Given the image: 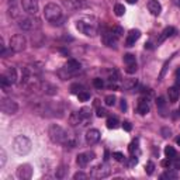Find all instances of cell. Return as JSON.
Masks as SVG:
<instances>
[{"instance_id":"6da1fadb","label":"cell","mask_w":180,"mask_h":180,"mask_svg":"<svg viewBox=\"0 0 180 180\" xmlns=\"http://www.w3.org/2000/svg\"><path fill=\"white\" fill-rule=\"evenodd\" d=\"M76 28L82 34H85L86 37H94L96 34H97L99 24H97V20H96L94 17L86 15V17H82L80 20H77Z\"/></svg>"},{"instance_id":"7a4b0ae2","label":"cell","mask_w":180,"mask_h":180,"mask_svg":"<svg viewBox=\"0 0 180 180\" xmlns=\"http://www.w3.org/2000/svg\"><path fill=\"white\" fill-rule=\"evenodd\" d=\"M48 135H49V138H51L52 142L62 143V145H65L66 141H68V138H69V132H68L66 130H64L62 127L56 125V124H52L51 127H49Z\"/></svg>"},{"instance_id":"3957f363","label":"cell","mask_w":180,"mask_h":180,"mask_svg":"<svg viewBox=\"0 0 180 180\" xmlns=\"http://www.w3.org/2000/svg\"><path fill=\"white\" fill-rule=\"evenodd\" d=\"M31 148H33V145H31V141L28 139L27 137H24V135H19V137L14 138V142H13V149H14V152L17 153V155H27V153L31 152Z\"/></svg>"},{"instance_id":"277c9868","label":"cell","mask_w":180,"mask_h":180,"mask_svg":"<svg viewBox=\"0 0 180 180\" xmlns=\"http://www.w3.org/2000/svg\"><path fill=\"white\" fill-rule=\"evenodd\" d=\"M44 17L51 23L56 21L62 17V9L55 3H48L44 9Z\"/></svg>"},{"instance_id":"5b68a950","label":"cell","mask_w":180,"mask_h":180,"mask_svg":"<svg viewBox=\"0 0 180 180\" xmlns=\"http://www.w3.org/2000/svg\"><path fill=\"white\" fill-rule=\"evenodd\" d=\"M9 46L13 52H23L25 49V46H27V40H25V37L21 35V34L13 35L11 40H10Z\"/></svg>"},{"instance_id":"8992f818","label":"cell","mask_w":180,"mask_h":180,"mask_svg":"<svg viewBox=\"0 0 180 180\" xmlns=\"http://www.w3.org/2000/svg\"><path fill=\"white\" fill-rule=\"evenodd\" d=\"M0 108H2V111L6 114H10V116H13V114H15L17 111H19V106H17V103L15 101H13L11 99H2V103H0Z\"/></svg>"},{"instance_id":"52a82bcc","label":"cell","mask_w":180,"mask_h":180,"mask_svg":"<svg viewBox=\"0 0 180 180\" xmlns=\"http://www.w3.org/2000/svg\"><path fill=\"white\" fill-rule=\"evenodd\" d=\"M110 173H111V169H108V166L107 165H97V166H94V168L92 169V172H90V176L92 177H94V179H104V177H107V176H110Z\"/></svg>"},{"instance_id":"ba28073f","label":"cell","mask_w":180,"mask_h":180,"mask_svg":"<svg viewBox=\"0 0 180 180\" xmlns=\"http://www.w3.org/2000/svg\"><path fill=\"white\" fill-rule=\"evenodd\" d=\"M64 4L69 10H83L89 7L87 0H64Z\"/></svg>"},{"instance_id":"9c48e42d","label":"cell","mask_w":180,"mask_h":180,"mask_svg":"<svg viewBox=\"0 0 180 180\" xmlns=\"http://www.w3.org/2000/svg\"><path fill=\"white\" fill-rule=\"evenodd\" d=\"M96 158V153L94 152H85V153H79V155L76 156V163L80 166V168H85V166H87V163L90 160H93V159Z\"/></svg>"},{"instance_id":"30bf717a","label":"cell","mask_w":180,"mask_h":180,"mask_svg":"<svg viewBox=\"0 0 180 180\" xmlns=\"http://www.w3.org/2000/svg\"><path fill=\"white\" fill-rule=\"evenodd\" d=\"M31 176H33V168H31L30 165H21L19 166V169H17V177L21 180H30Z\"/></svg>"},{"instance_id":"8fae6325","label":"cell","mask_w":180,"mask_h":180,"mask_svg":"<svg viewBox=\"0 0 180 180\" xmlns=\"http://www.w3.org/2000/svg\"><path fill=\"white\" fill-rule=\"evenodd\" d=\"M21 6L24 11H27L28 14H37L38 0H21Z\"/></svg>"},{"instance_id":"7c38bea8","label":"cell","mask_w":180,"mask_h":180,"mask_svg":"<svg viewBox=\"0 0 180 180\" xmlns=\"http://www.w3.org/2000/svg\"><path fill=\"white\" fill-rule=\"evenodd\" d=\"M100 141V131L96 128H90L86 132V142L87 145H96Z\"/></svg>"},{"instance_id":"4fadbf2b","label":"cell","mask_w":180,"mask_h":180,"mask_svg":"<svg viewBox=\"0 0 180 180\" xmlns=\"http://www.w3.org/2000/svg\"><path fill=\"white\" fill-rule=\"evenodd\" d=\"M139 37H141L139 30H130V33L127 34V38H125V46H134L135 42L139 40Z\"/></svg>"},{"instance_id":"5bb4252c","label":"cell","mask_w":180,"mask_h":180,"mask_svg":"<svg viewBox=\"0 0 180 180\" xmlns=\"http://www.w3.org/2000/svg\"><path fill=\"white\" fill-rule=\"evenodd\" d=\"M137 111L141 114V116H145V114L149 113V100H148V97H141L139 99L138 106H137Z\"/></svg>"},{"instance_id":"9a60e30c","label":"cell","mask_w":180,"mask_h":180,"mask_svg":"<svg viewBox=\"0 0 180 180\" xmlns=\"http://www.w3.org/2000/svg\"><path fill=\"white\" fill-rule=\"evenodd\" d=\"M101 40H103L104 45L110 46V48L116 46V44H117V37H116V35H114L113 33H111L110 30H108V31H106V33L103 34V37H101Z\"/></svg>"},{"instance_id":"2e32d148","label":"cell","mask_w":180,"mask_h":180,"mask_svg":"<svg viewBox=\"0 0 180 180\" xmlns=\"http://www.w3.org/2000/svg\"><path fill=\"white\" fill-rule=\"evenodd\" d=\"M65 69H66L70 75H73V73H76V72H79L80 64L76 59H69V61L66 62V65H65Z\"/></svg>"},{"instance_id":"e0dca14e","label":"cell","mask_w":180,"mask_h":180,"mask_svg":"<svg viewBox=\"0 0 180 180\" xmlns=\"http://www.w3.org/2000/svg\"><path fill=\"white\" fill-rule=\"evenodd\" d=\"M148 10L151 11V14L159 15L162 11V6L158 0H149V2H148Z\"/></svg>"},{"instance_id":"ac0fdd59","label":"cell","mask_w":180,"mask_h":180,"mask_svg":"<svg viewBox=\"0 0 180 180\" xmlns=\"http://www.w3.org/2000/svg\"><path fill=\"white\" fill-rule=\"evenodd\" d=\"M179 94H180V90H179V86L177 85L169 87L168 96H169V101H170V103H176L177 99H179Z\"/></svg>"},{"instance_id":"d6986e66","label":"cell","mask_w":180,"mask_h":180,"mask_svg":"<svg viewBox=\"0 0 180 180\" xmlns=\"http://www.w3.org/2000/svg\"><path fill=\"white\" fill-rule=\"evenodd\" d=\"M83 120H85V118L82 117V114H80V113H72L69 116V122H70L72 127H76V125L82 124Z\"/></svg>"},{"instance_id":"ffe728a7","label":"cell","mask_w":180,"mask_h":180,"mask_svg":"<svg viewBox=\"0 0 180 180\" xmlns=\"http://www.w3.org/2000/svg\"><path fill=\"white\" fill-rule=\"evenodd\" d=\"M3 75L10 80V83H11V85H13V83H15V82H17V79H19V77H17V70H15L14 68H9V69H7Z\"/></svg>"},{"instance_id":"44dd1931","label":"cell","mask_w":180,"mask_h":180,"mask_svg":"<svg viewBox=\"0 0 180 180\" xmlns=\"http://www.w3.org/2000/svg\"><path fill=\"white\" fill-rule=\"evenodd\" d=\"M33 20L31 19H20L19 20V27L21 28L23 31H30L33 28Z\"/></svg>"},{"instance_id":"7402d4cb","label":"cell","mask_w":180,"mask_h":180,"mask_svg":"<svg viewBox=\"0 0 180 180\" xmlns=\"http://www.w3.org/2000/svg\"><path fill=\"white\" fill-rule=\"evenodd\" d=\"M174 33H176V30H174L173 27H166L165 30L162 31V35H160V37H159V41H158V42H159V44H160V42H163V41H165L166 38L172 37V35H173Z\"/></svg>"},{"instance_id":"603a6c76","label":"cell","mask_w":180,"mask_h":180,"mask_svg":"<svg viewBox=\"0 0 180 180\" xmlns=\"http://www.w3.org/2000/svg\"><path fill=\"white\" fill-rule=\"evenodd\" d=\"M128 151L132 156H138L139 155V147H138V139H134L128 147Z\"/></svg>"},{"instance_id":"cb8c5ba5","label":"cell","mask_w":180,"mask_h":180,"mask_svg":"<svg viewBox=\"0 0 180 180\" xmlns=\"http://www.w3.org/2000/svg\"><path fill=\"white\" fill-rule=\"evenodd\" d=\"M135 86H137V79H127L122 83V89H125V90H132V89H135Z\"/></svg>"},{"instance_id":"d4e9b609","label":"cell","mask_w":180,"mask_h":180,"mask_svg":"<svg viewBox=\"0 0 180 180\" xmlns=\"http://www.w3.org/2000/svg\"><path fill=\"white\" fill-rule=\"evenodd\" d=\"M106 124H107V128L116 130L117 127H118V120H117V117H108Z\"/></svg>"},{"instance_id":"484cf974","label":"cell","mask_w":180,"mask_h":180,"mask_svg":"<svg viewBox=\"0 0 180 180\" xmlns=\"http://www.w3.org/2000/svg\"><path fill=\"white\" fill-rule=\"evenodd\" d=\"M116 101H117V97L114 94H108V96H106V99H104V103H106V106H108V107L114 106Z\"/></svg>"},{"instance_id":"4316f807","label":"cell","mask_w":180,"mask_h":180,"mask_svg":"<svg viewBox=\"0 0 180 180\" xmlns=\"http://www.w3.org/2000/svg\"><path fill=\"white\" fill-rule=\"evenodd\" d=\"M108 79H110L111 82H117V80H120V73H118V70H116V69L108 70Z\"/></svg>"},{"instance_id":"83f0119b","label":"cell","mask_w":180,"mask_h":180,"mask_svg":"<svg viewBox=\"0 0 180 180\" xmlns=\"http://www.w3.org/2000/svg\"><path fill=\"white\" fill-rule=\"evenodd\" d=\"M165 155H166V158L174 159L176 158V151H174L173 147H166L165 148Z\"/></svg>"},{"instance_id":"f1b7e54d","label":"cell","mask_w":180,"mask_h":180,"mask_svg":"<svg viewBox=\"0 0 180 180\" xmlns=\"http://www.w3.org/2000/svg\"><path fill=\"white\" fill-rule=\"evenodd\" d=\"M110 31L114 34V35H116L117 38H120V37L122 35V34H124V30H122V28L120 27V25H114V27H111Z\"/></svg>"},{"instance_id":"f546056e","label":"cell","mask_w":180,"mask_h":180,"mask_svg":"<svg viewBox=\"0 0 180 180\" xmlns=\"http://www.w3.org/2000/svg\"><path fill=\"white\" fill-rule=\"evenodd\" d=\"M66 173H68V168H65V166H61L59 169H56L55 176L58 177V179H64V177L66 176Z\"/></svg>"},{"instance_id":"4dcf8cb0","label":"cell","mask_w":180,"mask_h":180,"mask_svg":"<svg viewBox=\"0 0 180 180\" xmlns=\"http://www.w3.org/2000/svg\"><path fill=\"white\" fill-rule=\"evenodd\" d=\"M114 13H116V15H118V17L124 15V13H125L124 4H116V7H114Z\"/></svg>"},{"instance_id":"1f68e13d","label":"cell","mask_w":180,"mask_h":180,"mask_svg":"<svg viewBox=\"0 0 180 180\" xmlns=\"http://www.w3.org/2000/svg\"><path fill=\"white\" fill-rule=\"evenodd\" d=\"M137 62H135V64H130V65H127V68H125V72H127V73L128 75H134L135 72H137Z\"/></svg>"},{"instance_id":"d6a6232c","label":"cell","mask_w":180,"mask_h":180,"mask_svg":"<svg viewBox=\"0 0 180 180\" xmlns=\"http://www.w3.org/2000/svg\"><path fill=\"white\" fill-rule=\"evenodd\" d=\"M124 62H125V65L135 64V62H137V59H135V55H132V54H127V55H124Z\"/></svg>"},{"instance_id":"836d02e7","label":"cell","mask_w":180,"mask_h":180,"mask_svg":"<svg viewBox=\"0 0 180 180\" xmlns=\"http://www.w3.org/2000/svg\"><path fill=\"white\" fill-rule=\"evenodd\" d=\"M160 179H177V173H176V172L168 170V172H165V173L162 174Z\"/></svg>"},{"instance_id":"e575fe53","label":"cell","mask_w":180,"mask_h":180,"mask_svg":"<svg viewBox=\"0 0 180 180\" xmlns=\"http://www.w3.org/2000/svg\"><path fill=\"white\" fill-rule=\"evenodd\" d=\"M77 99H79V101H87L90 99V94L87 92H85V90H82L80 93H77Z\"/></svg>"},{"instance_id":"d590c367","label":"cell","mask_w":180,"mask_h":180,"mask_svg":"<svg viewBox=\"0 0 180 180\" xmlns=\"http://www.w3.org/2000/svg\"><path fill=\"white\" fill-rule=\"evenodd\" d=\"M83 90V86L79 85V83H75V85H72V87H70V92L73 93V94H77V93H80Z\"/></svg>"},{"instance_id":"8d00e7d4","label":"cell","mask_w":180,"mask_h":180,"mask_svg":"<svg viewBox=\"0 0 180 180\" xmlns=\"http://www.w3.org/2000/svg\"><path fill=\"white\" fill-rule=\"evenodd\" d=\"M79 113L82 114V117H83V118H90V114H92V110H90L89 107H83V108L79 111Z\"/></svg>"},{"instance_id":"74e56055","label":"cell","mask_w":180,"mask_h":180,"mask_svg":"<svg viewBox=\"0 0 180 180\" xmlns=\"http://www.w3.org/2000/svg\"><path fill=\"white\" fill-rule=\"evenodd\" d=\"M93 86L96 89H101L104 86V80L101 77H96V79H93Z\"/></svg>"},{"instance_id":"f35d334b","label":"cell","mask_w":180,"mask_h":180,"mask_svg":"<svg viewBox=\"0 0 180 180\" xmlns=\"http://www.w3.org/2000/svg\"><path fill=\"white\" fill-rule=\"evenodd\" d=\"M0 166L2 168H4V165H6V159H7V156H6V152H4V149H0Z\"/></svg>"},{"instance_id":"ab89813d","label":"cell","mask_w":180,"mask_h":180,"mask_svg":"<svg viewBox=\"0 0 180 180\" xmlns=\"http://www.w3.org/2000/svg\"><path fill=\"white\" fill-rule=\"evenodd\" d=\"M145 172H147L148 174H152L153 172H155V163H153V162H148V165H147V169H145Z\"/></svg>"},{"instance_id":"60d3db41","label":"cell","mask_w":180,"mask_h":180,"mask_svg":"<svg viewBox=\"0 0 180 180\" xmlns=\"http://www.w3.org/2000/svg\"><path fill=\"white\" fill-rule=\"evenodd\" d=\"M73 179L75 180H83V179H87V174L83 173V172H77V173L73 174Z\"/></svg>"},{"instance_id":"b9f144b4","label":"cell","mask_w":180,"mask_h":180,"mask_svg":"<svg viewBox=\"0 0 180 180\" xmlns=\"http://www.w3.org/2000/svg\"><path fill=\"white\" fill-rule=\"evenodd\" d=\"M113 158L116 159L117 162H124V158H125V156H124V153H121V152H114V153H113Z\"/></svg>"},{"instance_id":"7bdbcfd3","label":"cell","mask_w":180,"mask_h":180,"mask_svg":"<svg viewBox=\"0 0 180 180\" xmlns=\"http://www.w3.org/2000/svg\"><path fill=\"white\" fill-rule=\"evenodd\" d=\"M165 104H166V101H165V97H158L156 99V106L159 107V108H163V107H165Z\"/></svg>"},{"instance_id":"ee69618b","label":"cell","mask_w":180,"mask_h":180,"mask_svg":"<svg viewBox=\"0 0 180 180\" xmlns=\"http://www.w3.org/2000/svg\"><path fill=\"white\" fill-rule=\"evenodd\" d=\"M0 83H2V86H3V87H6V86L11 85V83H10V80L7 79L4 75H2V76H0Z\"/></svg>"},{"instance_id":"f6af8a7d","label":"cell","mask_w":180,"mask_h":180,"mask_svg":"<svg viewBox=\"0 0 180 180\" xmlns=\"http://www.w3.org/2000/svg\"><path fill=\"white\" fill-rule=\"evenodd\" d=\"M122 128H124L127 132H130V131H131V130H132L131 122H130V121H124V122H122Z\"/></svg>"},{"instance_id":"bcb514c9","label":"cell","mask_w":180,"mask_h":180,"mask_svg":"<svg viewBox=\"0 0 180 180\" xmlns=\"http://www.w3.org/2000/svg\"><path fill=\"white\" fill-rule=\"evenodd\" d=\"M96 114H97V117H100V118H101V117L107 116V111L104 110V108H101V107H97V113H96Z\"/></svg>"},{"instance_id":"7dc6e473","label":"cell","mask_w":180,"mask_h":180,"mask_svg":"<svg viewBox=\"0 0 180 180\" xmlns=\"http://www.w3.org/2000/svg\"><path fill=\"white\" fill-rule=\"evenodd\" d=\"M172 134V131L169 128H162V137L163 138H169Z\"/></svg>"},{"instance_id":"c3c4849f","label":"cell","mask_w":180,"mask_h":180,"mask_svg":"<svg viewBox=\"0 0 180 180\" xmlns=\"http://www.w3.org/2000/svg\"><path fill=\"white\" fill-rule=\"evenodd\" d=\"M160 165L163 166V168H169V166L172 165V162H170V158L165 159V160H162V162H160Z\"/></svg>"},{"instance_id":"681fc988","label":"cell","mask_w":180,"mask_h":180,"mask_svg":"<svg viewBox=\"0 0 180 180\" xmlns=\"http://www.w3.org/2000/svg\"><path fill=\"white\" fill-rule=\"evenodd\" d=\"M9 14L11 15V17H17V15H19V10H17V7H13V9H10Z\"/></svg>"},{"instance_id":"f907efd6","label":"cell","mask_w":180,"mask_h":180,"mask_svg":"<svg viewBox=\"0 0 180 180\" xmlns=\"http://www.w3.org/2000/svg\"><path fill=\"white\" fill-rule=\"evenodd\" d=\"M120 101H121V103H120V108H121L122 111H125V110H127V101H125L124 99H121Z\"/></svg>"},{"instance_id":"816d5d0a","label":"cell","mask_w":180,"mask_h":180,"mask_svg":"<svg viewBox=\"0 0 180 180\" xmlns=\"http://www.w3.org/2000/svg\"><path fill=\"white\" fill-rule=\"evenodd\" d=\"M137 163H138L137 156H132V158H131V160H130V166H131V168H132V166H134V165H137Z\"/></svg>"},{"instance_id":"f5cc1de1","label":"cell","mask_w":180,"mask_h":180,"mask_svg":"<svg viewBox=\"0 0 180 180\" xmlns=\"http://www.w3.org/2000/svg\"><path fill=\"white\" fill-rule=\"evenodd\" d=\"M173 166H174V169H180V158H176V159H174Z\"/></svg>"},{"instance_id":"db71d44e","label":"cell","mask_w":180,"mask_h":180,"mask_svg":"<svg viewBox=\"0 0 180 180\" xmlns=\"http://www.w3.org/2000/svg\"><path fill=\"white\" fill-rule=\"evenodd\" d=\"M176 83H177V86L180 85V68L176 70Z\"/></svg>"},{"instance_id":"11a10c76","label":"cell","mask_w":180,"mask_h":180,"mask_svg":"<svg viewBox=\"0 0 180 180\" xmlns=\"http://www.w3.org/2000/svg\"><path fill=\"white\" fill-rule=\"evenodd\" d=\"M108 89H113V90H117V89H118V86H117L116 83H110V85H108Z\"/></svg>"},{"instance_id":"9f6ffc18","label":"cell","mask_w":180,"mask_h":180,"mask_svg":"<svg viewBox=\"0 0 180 180\" xmlns=\"http://www.w3.org/2000/svg\"><path fill=\"white\" fill-rule=\"evenodd\" d=\"M145 48H148V49H151V48H152V44H151V42H148V44H145Z\"/></svg>"},{"instance_id":"6f0895ef","label":"cell","mask_w":180,"mask_h":180,"mask_svg":"<svg viewBox=\"0 0 180 180\" xmlns=\"http://www.w3.org/2000/svg\"><path fill=\"white\" fill-rule=\"evenodd\" d=\"M127 2H128L130 4H135V3H137V2H138V0H127Z\"/></svg>"},{"instance_id":"680465c9","label":"cell","mask_w":180,"mask_h":180,"mask_svg":"<svg viewBox=\"0 0 180 180\" xmlns=\"http://www.w3.org/2000/svg\"><path fill=\"white\" fill-rule=\"evenodd\" d=\"M176 143H177V145H179V147H180V137H177V138H176Z\"/></svg>"}]
</instances>
